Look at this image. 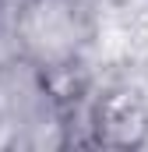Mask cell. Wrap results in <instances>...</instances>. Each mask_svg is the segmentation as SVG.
<instances>
[{
    "instance_id": "cell-1",
    "label": "cell",
    "mask_w": 148,
    "mask_h": 152,
    "mask_svg": "<svg viewBox=\"0 0 148 152\" xmlns=\"http://www.w3.org/2000/svg\"><path fill=\"white\" fill-rule=\"evenodd\" d=\"M11 39L25 67L42 78L71 71L92 39L85 0H18L11 18Z\"/></svg>"
},
{
    "instance_id": "cell-2",
    "label": "cell",
    "mask_w": 148,
    "mask_h": 152,
    "mask_svg": "<svg viewBox=\"0 0 148 152\" xmlns=\"http://www.w3.org/2000/svg\"><path fill=\"white\" fill-rule=\"evenodd\" d=\"M88 142L102 145V149H138L148 142V103L141 99V92L116 85L106 88L92 99L88 117Z\"/></svg>"
}]
</instances>
